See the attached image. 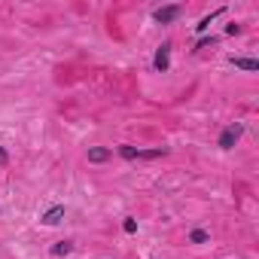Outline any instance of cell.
<instances>
[{
    "mask_svg": "<svg viewBox=\"0 0 259 259\" xmlns=\"http://www.w3.org/2000/svg\"><path fill=\"white\" fill-rule=\"evenodd\" d=\"M238 138H241V125H232V128H226V131H223L220 146H223V150H232V146L238 143Z\"/></svg>",
    "mask_w": 259,
    "mask_h": 259,
    "instance_id": "6da1fadb",
    "label": "cell"
},
{
    "mask_svg": "<svg viewBox=\"0 0 259 259\" xmlns=\"http://www.w3.org/2000/svg\"><path fill=\"white\" fill-rule=\"evenodd\" d=\"M168 55H171V43H165V46L155 52V70H168V64H171Z\"/></svg>",
    "mask_w": 259,
    "mask_h": 259,
    "instance_id": "7a4b0ae2",
    "label": "cell"
},
{
    "mask_svg": "<svg viewBox=\"0 0 259 259\" xmlns=\"http://www.w3.org/2000/svg\"><path fill=\"white\" fill-rule=\"evenodd\" d=\"M61 217H64V207H61V205H55V207H49L46 213H43V223H46V226H58Z\"/></svg>",
    "mask_w": 259,
    "mask_h": 259,
    "instance_id": "3957f363",
    "label": "cell"
},
{
    "mask_svg": "<svg viewBox=\"0 0 259 259\" xmlns=\"http://www.w3.org/2000/svg\"><path fill=\"white\" fill-rule=\"evenodd\" d=\"M177 16H180V6H165V9H155V21H162V25L174 21Z\"/></svg>",
    "mask_w": 259,
    "mask_h": 259,
    "instance_id": "277c9868",
    "label": "cell"
},
{
    "mask_svg": "<svg viewBox=\"0 0 259 259\" xmlns=\"http://www.w3.org/2000/svg\"><path fill=\"white\" fill-rule=\"evenodd\" d=\"M232 64L241 67V70H259V61L256 58H235V55H232Z\"/></svg>",
    "mask_w": 259,
    "mask_h": 259,
    "instance_id": "5b68a950",
    "label": "cell"
},
{
    "mask_svg": "<svg viewBox=\"0 0 259 259\" xmlns=\"http://www.w3.org/2000/svg\"><path fill=\"white\" fill-rule=\"evenodd\" d=\"M107 159H110V150H104V146L88 150V162H107Z\"/></svg>",
    "mask_w": 259,
    "mask_h": 259,
    "instance_id": "8992f818",
    "label": "cell"
},
{
    "mask_svg": "<svg viewBox=\"0 0 259 259\" xmlns=\"http://www.w3.org/2000/svg\"><path fill=\"white\" fill-rule=\"evenodd\" d=\"M220 13H223V9H217V13H210V16H205V18H201V21H198V25H195V31H207V28H210V21H213V18H217Z\"/></svg>",
    "mask_w": 259,
    "mask_h": 259,
    "instance_id": "52a82bcc",
    "label": "cell"
},
{
    "mask_svg": "<svg viewBox=\"0 0 259 259\" xmlns=\"http://www.w3.org/2000/svg\"><path fill=\"white\" fill-rule=\"evenodd\" d=\"M207 238H210V235H207V232H205V229H195V232H192V235H189V241H192V244H205V241H207Z\"/></svg>",
    "mask_w": 259,
    "mask_h": 259,
    "instance_id": "ba28073f",
    "label": "cell"
},
{
    "mask_svg": "<svg viewBox=\"0 0 259 259\" xmlns=\"http://www.w3.org/2000/svg\"><path fill=\"white\" fill-rule=\"evenodd\" d=\"M67 253H70V244H67V241H61V244L52 247V256H67Z\"/></svg>",
    "mask_w": 259,
    "mask_h": 259,
    "instance_id": "9c48e42d",
    "label": "cell"
},
{
    "mask_svg": "<svg viewBox=\"0 0 259 259\" xmlns=\"http://www.w3.org/2000/svg\"><path fill=\"white\" fill-rule=\"evenodd\" d=\"M119 155H122V159H138V150H134V146H119Z\"/></svg>",
    "mask_w": 259,
    "mask_h": 259,
    "instance_id": "30bf717a",
    "label": "cell"
},
{
    "mask_svg": "<svg viewBox=\"0 0 259 259\" xmlns=\"http://www.w3.org/2000/svg\"><path fill=\"white\" fill-rule=\"evenodd\" d=\"M122 229H125L128 235H134V232H138V223H134V220H125V223H122Z\"/></svg>",
    "mask_w": 259,
    "mask_h": 259,
    "instance_id": "8fae6325",
    "label": "cell"
},
{
    "mask_svg": "<svg viewBox=\"0 0 259 259\" xmlns=\"http://www.w3.org/2000/svg\"><path fill=\"white\" fill-rule=\"evenodd\" d=\"M9 162V155H6V150H3V146H0V165H6Z\"/></svg>",
    "mask_w": 259,
    "mask_h": 259,
    "instance_id": "7c38bea8",
    "label": "cell"
}]
</instances>
